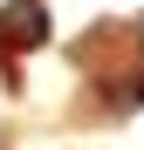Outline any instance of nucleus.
Listing matches in <instances>:
<instances>
[{
	"label": "nucleus",
	"mask_w": 144,
	"mask_h": 150,
	"mask_svg": "<svg viewBox=\"0 0 144 150\" xmlns=\"http://www.w3.org/2000/svg\"><path fill=\"white\" fill-rule=\"evenodd\" d=\"M137 41H144V21H137Z\"/></svg>",
	"instance_id": "obj_2"
},
{
	"label": "nucleus",
	"mask_w": 144,
	"mask_h": 150,
	"mask_svg": "<svg viewBox=\"0 0 144 150\" xmlns=\"http://www.w3.org/2000/svg\"><path fill=\"white\" fill-rule=\"evenodd\" d=\"M48 41V14L34 7V0H14L7 14H0V48H14V55H28V48Z\"/></svg>",
	"instance_id": "obj_1"
}]
</instances>
